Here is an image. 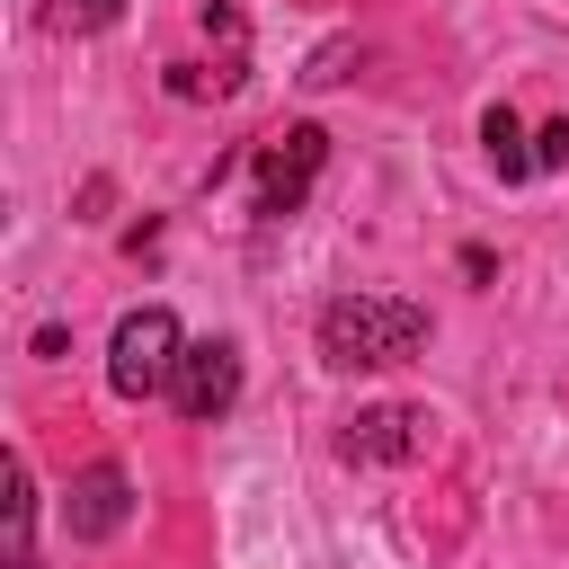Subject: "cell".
I'll return each mask as SVG.
<instances>
[{
	"instance_id": "obj_1",
	"label": "cell",
	"mask_w": 569,
	"mask_h": 569,
	"mask_svg": "<svg viewBox=\"0 0 569 569\" xmlns=\"http://www.w3.org/2000/svg\"><path fill=\"white\" fill-rule=\"evenodd\" d=\"M427 347V311L400 293H338L320 311V365L356 373V365H409Z\"/></svg>"
},
{
	"instance_id": "obj_2",
	"label": "cell",
	"mask_w": 569,
	"mask_h": 569,
	"mask_svg": "<svg viewBox=\"0 0 569 569\" xmlns=\"http://www.w3.org/2000/svg\"><path fill=\"white\" fill-rule=\"evenodd\" d=\"M320 160H329V133H320V124H276V133L258 142V169H249V213H258V222L302 213Z\"/></svg>"
},
{
	"instance_id": "obj_3",
	"label": "cell",
	"mask_w": 569,
	"mask_h": 569,
	"mask_svg": "<svg viewBox=\"0 0 569 569\" xmlns=\"http://www.w3.org/2000/svg\"><path fill=\"white\" fill-rule=\"evenodd\" d=\"M178 356H187L178 320H169L160 302H142V311H124V320H116V338H107V382H116L124 400H151V391H169Z\"/></svg>"
},
{
	"instance_id": "obj_4",
	"label": "cell",
	"mask_w": 569,
	"mask_h": 569,
	"mask_svg": "<svg viewBox=\"0 0 569 569\" xmlns=\"http://www.w3.org/2000/svg\"><path fill=\"white\" fill-rule=\"evenodd\" d=\"M169 400H178V418L213 427V418L240 400V347H231V338H196V347L178 356V373H169Z\"/></svg>"
},
{
	"instance_id": "obj_5",
	"label": "cell",
	"mask_w": 569,
	"mask_h": 569,
	"mask_svg": "<svg viewBox=\"0 0 569 569\" xmlns=\"http://www.w3.org/2000/svg\"><path fill=\"white\" fill-rule=\"evenodd\" d=\"M427 436H436V418H427V409L382 400V409H356V418H347L338 453H347V462H418V453H427Z\"/></svg>"
},
{
	"instance_id": "obj_6",
	"label": "cell",
	"mask_w": 569,
	"mask_h": 569,
	"mask_svg": "<svg viewBox=\"0 0 569 569\" xmlns=\"http://www.w3.org/2000/svg\"><path fill=\"white\" fill-rule=\"evenodd\" d=\"M124 516H133V480H124V462H89V471L71 480V542H116Z\"/></svg>"
},
{
	"instance_id": "obj_7",
	"label": "cell",
	"mask_w": 569,
	"mask_h": 569,
	"mask_svg": "<svg viewBox=\"0 0 569 569\" xmlns=\"http://www.w3.org/2000/svg\"><path fill=\"white\" fill-rule=\"evenodd\" d=\"M480 142H489V169H498V178H542L525 124H516V107H489V116H480Z\"/></svg>"
},
{
	"instance_id": "obj_8",
	"label": "cell",
	"mask_w": 569,
	"mask_h": 569,
	"mask_svg": "<svg viewBox=\"0 0 569 569\" xmlns=\"http://www.w3.org/2000/svg\"><path fill=\"white\" fill-rule=\"evenodd\" d=\"M27 533H36V489H27V471H9V569H36Z\"/></svg>"
},
{
	"instance_id": "obj_9",
	"label": "cell",
	"mask_w": 569,
	"mask_h": 569,
	"mask_svg": "<svg viewBox=\"0 0 569 569\" xmlns=\"http://www.w3.org/2000/svg\"><path fill=\"white\" fill-rule=\"evenodd\" d=\"M116 9L124 0H53V27L62 36H98V27H116Z\"/></svg>"
},
{
	"instance_id": "obj_10",
	"label": "cell",
	"mask_w": 569,
	"mask_h": 569,
	"mask_svg": "<svg viewBox=\"0 0 569 569\" xmlns=\"http://www.w3.org/2000/svg\"><path fill=\"white\" fill-rule=\"evenodd\" d=\"M533 169H569V116H551V124L533 133Z\"/></svg>"
}]
</instances>
